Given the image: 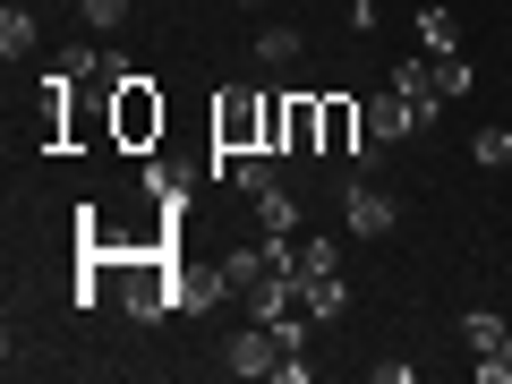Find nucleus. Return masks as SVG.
Masks as SVG:
<instances>
[{
	"instance_id": "1",
	"label": "nucleus",
	"mask_w": 512,
	"mask_h": 384,
	"mask_svg": "<svg viewBox=\"0 0 512 384\" xmlns=\"http://www.w3.org/2000/svg\"><path fill=\"white\" fill-rule=\"evenodd\" d=\"M120 282H128L120 308L137 316V325H163V316L180 308V274H171L163 256H120Z\"/></svg>"
},
{
	"instance_id": "2",
	"label": "nucleus",
	"mask_w": 512,
	"mask_h": 384,
	"mask_svg": "<svg viewBox=\"0 0 512 384\" xmlns=\"http://www.w3.org/2000/svg\"><path fill=\"white\" fill-rule=\"evenodd\" d=\"M111 137H120V146H154V137H163V94H154V77L111 86Z\"/></svg>"
},
{
	"instance_id": "3",
	"label": "nucleus",
	"mask_w": 512,
	"mask_h": 384,
	"mask_svg": "<svg viewBox=\"0 0 512 384\" xmlns=\"http://www.w3.org/2000/svg\"><path fill=\"white\" fill-rule=\"evenodd\" d=\"M256 146H265V94H222L214 103V154L231 163V154H256Z\"/></svg>"
},
{
	"instance_id": "4",
	"label": "nucleus",
	"mask_w": 512,
	"mask_h": 384,
	"mask_svg": "<svg viewBox=\"0 0 512 384\" xmlns=\"http://www.w3.org/2000/svg\"><path fill=\"white\" fill-rule=\"evenodd\" d=\"M359 128H367V103L316 94V154H359Z\"/></svg>"
},
{
	"instance_id": "5",
	"label": "nucleus",
	"mask_w": 512,
	"mask_h": 384,
	"mask_svg": "<svg viewBox=\"0 0 512 384\" xmlns=\"http://www.w3.org/2000/svg\"><path fill=\"white\" fill-rule=\"evenodd\" d=\"M222 367H231V376H274V367H282V342L248 316V325H239L231 342H222Z\"/></svg>"
},
{
	"instance_id": "6",
	"label": "nucleus",
	"mask_w": 512,
	"mask_h": 384,
	"mask_svg": "<svg viewBox=\"0 0 512 384\" xmlns=\"http://www.w3.org/2000/svg\"><path fill=\"white\" fill-rule=\"evenodd\" d=\"M342 214H350V231L359 239H384L393 222H402V205L384 197V188H367V180H350V197H342Z\"/></svg>"
},
{
	"instance_id": "7",
	"label": "nucleus",
	"mask_w": 512,
	"mask_h": 384,
	"mask_svg": "<svg viewBox=\"0 0 512 384\" xmlns=\"http://www.w3.org/2000/svg\"><path fill=\"white\" fill-rule=\"evenodd\" d=\"M410 128H419V111H410L402 86H376V94H367V137H376V146H393V137H410Z\"/></svg>"
},
{
	"instance_id": "8",
	"label": "nucleus",
	"mask_w": 512,
	"mask_h": 384,
	"mask_svg": "<svg viewBox=\"0 0 512 384\" xmlns=\"http://www.w3.org/2000/svg\"><path fill=\"white\" fill-rule=\"evenodd\" d=\"M282 154H316V94L282 103Z\"/></svg>"
},
{
	"instance_id": "9",
	"label": "nucleus",
	"mask_w": 512,
	"mask_h": 384,
	"mask_svg": "<svg viewBox=\"0 0 512 384\" xmlns=\"http://www.w3.org/2000/svg\"><path fill=\"white\" fill-rule=\"evenodd\" d=\"M299 308H308L316 325H333V316L350 308V282H342V274H316V282H299Z\"/></svg>"
},
{
	"instance_id": "10",
	"label": "nucleus",
	"mask_w": 512,
	"mask_h": 384,
	"mask_svg": "<svg viewBox=\"0 0 512 384\" xmlns=\"http://www.w3.org/2000/svg\"><path fill=\"white\" fill-rule=\"evenodd\" d=\"M214 274H222V291H256V282L274 274V265H265V248H231V256L214 265Z\"/></svg>"
},
{
	"instance_id": "11",
	"label": "nucleus",
	"mask_w": 512,
	"mask_h": 384,
	"mask_svg": "<svg viewBox=\"0 0 512 384\" xmlns=\"http://www.w3.org/2000/svg\"><path fill=\"white\" fill-rule=\"evenodd\" d=\"M274 180H282V171H274V154H265V146H256V154H231V188H239V197H265Z\"/></svg>"
},
{
	"instance_id": "12",
	"label": "nucleus",
	"mask_w": 512,
	"mask_h": 384,
	"mask_svg": "<svg viewBox=\"0 0 512 384\" xmlns=\"http://www.w3.org/2000/svg\"><path fill=\"white\" fill-rule=\"evenodd\" d=\"M419 52H427V60L461 52V26H453V9H419Z\"/></svg>"
},
{
	"instance_id": "13",
	"label": "nucleus",
	"mask_w": 512,
	"mask_h": 384,
	"mask_svg": "<svg viewBox=\"0 0 512 384\" xmlns=\"http://www.w3.org/2000/svg\"><path fill=\"white\" fill-rule=\"evenodd\" d=\"M35 35H43V26H35V9H18V0H9V9H0V52H9V60H26V52H35Z\"/></svg>"
},
{
	"instance_id": "14",
	"label": "nucleus",
	"mask_w": 512,
	"mask_h": 384,
	"mask_svg": "<svg viewBox=\"0 0 512 384\" xmlns=\"http://www.w3.org/2000/svg\"><path fill=\"white\" fill-rule=\"evenodd\" d=\"M256 60H265V69H291L299 60V26H256Z\"/></svg>"
},
{
	"instance_id": "15",
	"label": "nucleus",
	"mask_w": 512,
	"mask_h": 384,
	"mask_svg": "<svg viewBox=\"0 0 512 384\" xmlns=\"http://www.w3.org/2000/svg\"><path fill=\"white\" fill-rule=\"evenodd\" d=\"M248 205H256V222H265V231H291V222H299V197H291L282 180L265 188V197H248Z\"/></svg>"
},
{
	"instance_id": "16",
	"label": "nucleus",
	"mask_w": 512,
	"mask_h": 384,
	"mask_svg": "<svg viewBox=\"0 0 512 384\" xmlns=\"http://www.w3.org/2000/svg\"><path fill=\"white\" fill-rule=\"evenodd\" d=\"M504 316H495V308H470V316H461V342H470V350H504Z\"/></svg>"
},
{
	"instance_id": "17",
	"label": "nucleus",
	"mask_w": 512,
	"mask_h": 384,
	"mask_svg": "<svg viewBox=\"0 0 512 384\" xmlns=\"http://www.w3.org/2000/svg\"><path fill=\"white\" fill-rule=\"evenodd\" d=\"M316 274H342V239H299V282Z\"/></svg>"
},
{
	"instance_id": "18",
	"label": "nucleus",
	"mask_w": 512,
	"mask_h": 384,
	"mask_svg": "<svg viewBox=\"0 0 512 384\" xmlns=\"http://www.w3.org/2000/svg\"><path fill=\"white\" fill-rule=\"evenodd\" d=\"M470 163L478 171H504L512 163V128H478V137H470Z\"/></svg>"
},
{
	"instance_id": "19",
	"label": "nucleus",
	"mask_w": 512,
	"mask_h": 384,
	"mask_svg": "<svg viewBox=\"0 0 512 384\" xmlns=\"http://www.w3.org/2000/svg\"><path fill=\"white\" fill-rule=\"evenodd\" d=\"M52 69H60V77H103V43H69Z\"/></svg>"
},
{
	"instance_id": "20",
	"label": "nucleus",
	"mask_w": 512,
	"mask_h": 384,
	"mask_svg": "<svg viewBox=\"0 0 512 384\" xmlns=\"http://www.w3.org/2000/svg\"><path fill=\"white\" fill-rule=\"evenodd\" d=\"M436 94H444V103H461V94H470V60H461V52L436 60Z\"/></svg>"
},
{
	"instance_id": "21",
	"label": "nucleus",
	"mask_w": 512,
	"mask_h": 384,
	"mask_svg": "<svg viewBox=\"0 0 512 384\" xmlns=\"http://www.w3.org/2000/svg\"><path fill=\"white\" fill-rule=\"evenodd\" d=\"M146 188H154L163 205H180V197H188V171H180V163H154V171H146Z\"/></svg>"
},
{
	"instance_id": "22",
	"label": "nucleus",
	"mask_w": 512,
	"mask_h": 384,
	"mask_svg": "<svg viewBox=\"0 0 512 384\" xmlns=\"http://www.w3.org/2000/svg\"><path fill=\"white\" fill-rule=\"evenodd\" d=\"M86 26H94V35H120V26H128V0H86Z\"/></svg>"
},
{
	"instance_id": "23",
	"label": "nucleus",
	"mask_w": 512,
	"mask_h": 384,
	"mask_svg": "<svg viewBox=\"0 0 512 384\" xmlns=\"http://www.w3.org/2000/svg\"><path fill=\"white\" fill-rule=\"evenodd\" d=\"M231 9H265V0H231Z\"/></svg>"
},
{
	"instance_id": "24",
	"label": "nucleus",
	"mask_w": 512,
	"mask_h": 384,
	"mask_svg": "<svg viewBox=\"0 0 512 384\" xmlns=\"http://www.w3.org/2000/svg\"><path fill=\"white\" fill-rule=\"evenodd\" d=\"M504 359H512V333H504Z\"/></svg>"
},
{
	"instance_id": "25",
	"label": "nucleus",
	"mask_w": 512,
	"mask_h": 384,
	"mask_svg": "<svg viewBox=\"0 0 512 384\" xmlns=\"http://www.w3.org/2000/svg\"><path fill=\"white\" fill-rule=\"evenodd\" d=\"M504 180H512V163H504Z\"/></svg>"
}]
</instances>
